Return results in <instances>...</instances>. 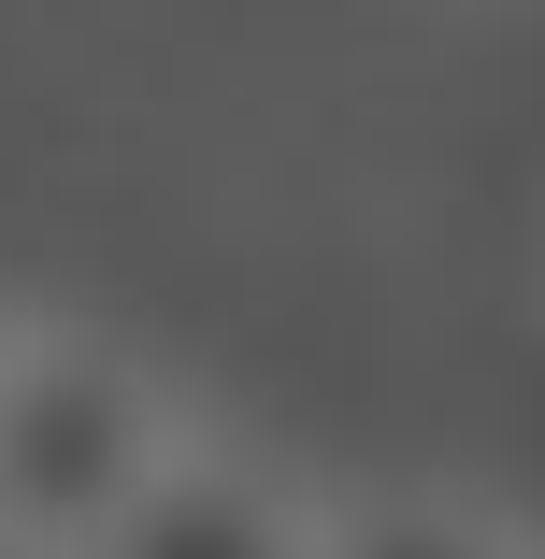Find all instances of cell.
Instances as JSON below:
<instances>
[{"instance_id":"cell-1","label":"cell","mask_w":545,"mask_h":559,"mask_svg":"<svg viewBox=\"0 0 545 559\" xmlns=\"http://www.w3.org/2000/svg\"><path fill=\"white\" fill-rule=\"evenodd\" d=\"M187 444L158 373L100 330H15L0 345V559H86L130 488Z\"/></svg>"},{"instance_id":"cell-4","label":"cell","mask_w":545,"mask_h":559,"mask_svg":"<svg viewBox=\"0 0 545 559\" xmlns=\"http://www.w3.org/2000/svg\"><path fill=\"white\" fill-rule=\"evenodd\" d=\"M0 345H15V330H0Z\"/></svg>"},{"instance_id":"cell-3","label":"cell","mask_w":545,"mask_h":559,"mask_svg":"<svg viewBox=\"0 0 545 559\" xmlns=\"http://www.w3.org/2000/svg\"><path fill=\"white\" fill-rule=\"evenodd\" d=\"M316 559H531V545L446 488H388V502H316Z\"/></svg>"},{"instance_id":"cell-2","label":"cell","mask_w":545,"mask_h":559,"mask_svg":"<svg viewBox=\"0 0 545 559\" xmlns=\"http://www.w3.org/2000/svg\"><path fill=\"white\" fill-rule=\"evenodd\" d=\"M86 559H316V502L287 474H259V460H230V444L187 430Z\"/></svg>"}]
</instances>
